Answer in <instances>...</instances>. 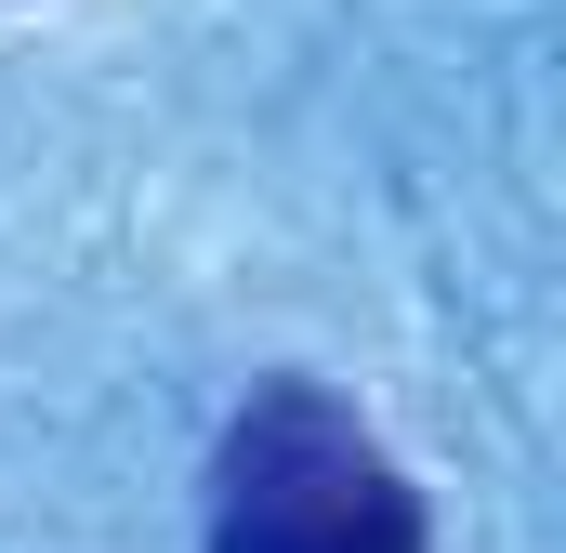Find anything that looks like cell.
Here are the masks:
<instances>
[{
    "label": "cell",
    "mask_w": 566,
    "mask_h": 553,
    "mask_svg": "<svg viewBox=\"0 0 566 553\" xmlns=\"http://www.w3.org/2000/svg\"><path fill=\"white\" fill-rule=\"evenodd\" d=\"M211 553H422V488L316 383H264L211 461Z\"/></svg>",
    "instance_id": "6da1fadb"
}]
</instances>
